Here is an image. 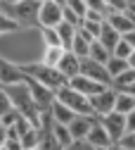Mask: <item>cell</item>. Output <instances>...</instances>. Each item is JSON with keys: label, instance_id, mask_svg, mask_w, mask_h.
<instances>
[{"label": "cell", "instance_id": "7bdbcfd3", "mask_svg": "<svg viewBox=\"0 0 135 150\" xmlns=\"http://www.w3.org/2000/svg\"><path fill=\"white\" fill-rule=\"evenodd\" d=\"M36 3H43V0H36Z\"/></svg>", "mask_w": 135, "mask_h": 150}, {"label": "cell", "instance_id": "2e32d148", "mask_svg": "<svg viewBox=\"0 0 135 150\" xmlns=\"http://www.w3.org/2000/svg\"><path fill=\"white\" fill-rule=\"evenodd\" d=\"M85 141H88L95 150H104L107 145H111V138L107 136V131L97 124V119H95V124H92V129H90V134L85 136Z\"/></svg>", "mask_w": 135, "mask_h": 150}, {"label": "cell", "instance_id": "30bf717a", "mask_svg": "<svg viewBox=\"0 0 135 150\" xmlns=\"http://www.w3.org/2000/svg\"><path fill=\"white\" fill-rule=\"evenodd\" d=\"M57 71H59L66 81H71L73 76H78V74H81V57H76L71 50H64L59 64H57Z\"/></svg>", "mask_w": 135, "mask_h": 150}, {"label": "cell", "instance_id": "9c48e42d", "mask_svg": "<svg viewBox=\"0 0 135 150\" xmlns=\"http://www.w3.org/2000/svg\"><path fill=\"white\" fill-rule=\"evenodd\" d=\"M26 86H29V93H31L33 103L38 105V110H50V105L55 103V93L50 88H45L43 83L33 81L31 76H26Z\"/></svg>", "mask_w": 135, "mask_h": 150}, {"label": "cell", "instance_id": "603a6c76", "mask_svg": "<svg viewBox=\"0 0 135 150\" xmlns=\"http://www.w3.org/2000/svg\"><path fill=\"white\" fill-rule=\"evenodd\" d=\"M50 131H52V136H55V141L59 143V148L64 150L69 143H71V134H69V129L66 126H62V124H55V122H50Z\"/></svg>", "mask_w": 135, "mask_h": 150}, {"label": "cell", "instance_id": "836d02e7", "mask_svg": "<svg viewBox=\"0 0 135 150\" xmlns=\"http://www.w3.org/2000/svg\"><path fill=\"white\" fill-rule=\"evenodd\" d=\"M135 131V110L126 115V134H133Z\"/></svg>", "mask_w": 135, "mask_h": 150}, {"label": "cell", "instance_id": "7a4b0ae2", "mask_svg": "<svg viewBox=\"0 0 135 150\" xmlns=\"http://www.w3.org/2000/svg\"><path fill=\"white\" fill-rule=\"evenodd\" d=\"M55 100L59 103V105H64L66 110H71L73 115L95 117V115H92V110H90V100H88L85 96H81L78 91H73L69 83H64V86H59V88L55 91Z\"/></svg>", "mask_w": 135, "mask_h": 150}, {"label": "cell", "instance_id": "f546056e", "mask_svg": "<svg viewBox=\"0 0 135 150\" xmlns=\"http://www.w3.org/2000/svg\"><path fill=\"white\" fill-rule=\"evenodd\" d=\"M85 7H88L90 12L102 14L104 19H107V7H104V0H85Z\"/></svg>", "mask_w": 135, "mask_h": 150}, {"label": "cell", "instance_id": "74e56055", "mask_svg": "<svg viewBox=\"0 0 135 150\" xmlns=\"http://www.w3.org/2000/svg\"><path fill=\"white\" fill-rule=\"evenodd\" d=\"M5 138H7V129L0 124V143H5Z\"/></svg>", "mask_w": 135, "mask_h": 150}, {"label": "cell", "instance_id": "e0dca14e", "mask_svg": "<svg viewBox=\"0 0 135 150\" xmlns=\"http://www.w3.org/2000/svg\"><path fill=\"white\" fill-rule=\"evenodd\" d=\"M73 117H76L73 112H71V110H66L64 105H59L57 100H55V103L50 105V119H52L55 124H62V126H69Z\"/></svg>", "mask_w": 135, "mask_h": 150}, {"label": "cell", "instance_id": "3957f363", "mask_svg": "<svg viewBox=\"0 0 135 150\" xmlns=\"http://www.w3.org/2000/svg\"><path fill=\"white\" fill-rule=\"evenodd\" d=\"M24 74H26V76H31L33 81L43 83L45 88H50L52 93L59 88V86H64V83H66V79H64L57 69L45 67V64H41V62H38V64H31V67H26V69H24Z\"/></svg>", "mask_w": 135, "mask_h": 150}, {"label": "cell", "instance_id": "8992f818", "mask_svg": "<svg viewBox=\"0 0 135 150\" xmlns=\"http://www.w3.org/2000/svg\"><path fill=\"white\" fill-rule=\"evenodd\" d=\"M62 22V7L52 3V0H43L38 7V17H36V26L38 29H55Z\"/></svg>", "mask_w": 135, "mask_h": 150}, {"label": "cell", "instance_id": "ba28073f", "mask_svg": "<svg viewBox=\"0 0 135 150\" xmlns=\"http://www.w3.org/2000/svg\"><path fill=\"white\" fill-rule=\"evenodd\" d=\"M81 76L92 79V81H97V83H102V86H111V76L107 74L104 64L95 62V60H90V57L81 60Z\"/></svg>", "mask_w": 135, "mask_h": 150}, {"label": "cell", "instance_id": "d590c367", "mask_svg": "<svg viewBox=\"0 0 135 150\" xmlns=\"http://www.w3.org/2000/svg\"><path fill=\"white\" fill-rule=\"evenodd\" d=\"M121 38H123V41L130 45V50H135V29H133V31H128L126 36H121Z\"/></svg>", "mask_w": 135, "mask_h": 150}, {"label": "cell", "instance_id": "4fadbf2b", "mask_svg": "<svg viewBox=\"0 0 135 150\" xmlns=\"http://www.w3.org/2000/svg\"><path fill=\"white\" fill-rule=\"evenodd\" d=\"M95 124V117H85V115H76L71 119V124L66 126L69 134H71V141H85V136L90 134V129Z\"/></svg>", "mask_w": 135, "mask_h": 150}, {"label": "cell", "instance_id": "60d3db41", "mask_svg": "<svg viewBox=\"0 0 135 150\" xmlns=\"http://www.w3.org/2000/svg\"><path fill=\"white\" fill-rule=\"evenodd\" d=\"M52 3H57L59 7H64V5H66V0H52Z\"/></svg>", "mask_w": 135, "mask_h": 150}, {"label": "cell", "instance_id": "52a82bcc", "mask_svg": "<svg viewBox=\"0 0 135 150\" xmlns=\"http://www.w3.org/2000/svg\"><path fill=\"white\" fill-rule=\"evenodd\" d=\"M114 103H116V91L111 86H107L102 93L90 98V110H92L95 117H104L109 112H114Z\"/></svg>", "mask_w": 135, "mask_h": 150}, {"label": "cell", "instance_id": "8fae6325", "mask_svg": "<svg viewBox=\"0 0 135 150\" xmlns=\"http://www.w3.org/2000/svg\"><path fill=\"white\" fill-rule=\"evenodd\" d=\"M26 81V74L22 67H14V64H7L0 60V86L7 88V86H14V83H24Z\"/></svg>", "mask_w": 135, "mask_h": 150}, {"label": "cell", "instance_id": "9a60e30c", "mask_svg": "<svg viewBox=\"0 0 135 150\" xmlns=\"http://www.w3.org/2000/svg\"><path fill=\"white\" fill-rule=\"evenodd\" d=\"M107 24L116 31L119 36H126L128 31H133L135 29V22L130 19V14L128 12H119V14H109L107 17Z\"/></svg>", "mask_w": 135, "mask_h": 150}, {"label": "cell", "instance_id": "f35d334b", "mask_svg": "<svg viewBox=\"0 0 135 150\" xmlns=\"http://www.w3.org/2000/svg\"><path fill=\"white\" fill-rule=\"evenodd\" d=\"M104 150H123V148H121V143H111V145H107Z\"/></svg>", "mask_w": 135, "mask_h": 150}, {"label": "cell", "instance_id": "d6a6232c", "mask_svg": "<svg viewBox=\"0 0 135 150\" xmlns=\"http://www.w3.org/2000/svg\"><path fill=\"white\" fill-rule=\"evenodd\" d=\"M119 143H121L123 150H135V131H133V134H126Z\"/></svg>", "mask_w": 135, "mask_h": 150}, {"label": "cell", "instance_id": "cb8c5ba5", "mask_svg": "<svg viewBox=\"0 0 135 150\" xmlns=\"http://www.w3.org/2000/svg\"><path fill=\"white\" fill-rule=\"evenodd\" d=\"M104 69H107L109 76H111V81H114L119 74H123L128 69V64H126V60H119V57H114V55H111V57L107 60V64H104Z\"/></svg>", "mask_w": 135, "mask_h": 150}, {"label": "cell", "instance_id": "5b68a950", "mask_svg": "<svg viewBox=\"0 0 135 150\" xmlns=\"http://www.w3.org/2000/svg\"><path fill=\"white\" fill-rule=\"evenodd\" d=\"M97 124L107 131V136L111 138V143H119L126 136V115H119V112H109L104 117H95Z\"/></svg>", "mask_w": 135, "mask_h": 150}, {"label": "cell", "instance_id": "d4e9b609", "mask_svg": "<svg viewBox=\"0 0 135 150\" xmlns=\"http://www.w3.org/2000/svg\"><path fill=\"white\" fill-rule=\"evenodd\" d=\"M88 57H90V60H95V62H100V64H107V60L111 57V52H109L104 45H100L97 41H95V43L90 45V52H88Z\"/></svg>", "mask_w": 135, "mask_h": 150}, {"label": "cell", "instance_id": "6da1fadb", "mask_svg": "<svg viewBox=\"0 0 135 150\" xmlns=\"http://www.w3.org/2000/svg\"><path fill=\"white\" fill-rule=\"evenodd\" d=\"M43 36L38 26H17L0 33V60L14 67H31L43 60Z\"/></svg>", "mask_w": 135, "mask_h": 150}, {"label": "cell", "instance_id": "7c38bea8", "mask_svg": "<svg viewBox=\"0 0 135 150\" xmlns=\"http://www.w3.org/2000/svg\"><path fill=\"white\" fill-rule=\"evenodd\" d=\"M73 91H78L81 93V96H85L88 100L92 98V96H97V93H102L107 86H102V83H97V81H92V79H85V76H81V74H78V76H73L71 81H66Z\"/></svg>", "mask_w": 135, "mask_h": 150}, {"label": "cell", "instance_id": "8d00e7d4", "mask_svg": "<svg viewBox=\"0 0 135 150\" xmlns=\"http://www.w3.org/2000/svg\"><path fill=\"white\" fill-rule=\"evenodd\" d=\"M126 64H128V69H133V71H135V50H133V52L128 55V60H126Z\"/></svg>", "mask_w": 135, "mask_h": 150}, {"label": "cell", "instance_id": "5bb4252c", "mask_svg": "<svg viewBox=\"0 0 135 150\" xmlns=\"http://www.w3.org/2000/svg\"><path fill=\"white\" fill-rule=\"evenodd\" d=\"M95 43V38L88 33V31H83L81 26L76 29V36H73V43H71V52L76 55V57H81V60H85L88 57V52H90V45Z\"/></svg>", "mask_w": 135, "mask_h": 150}, {"label": "cell", "instance_id": "83f0119b", "mask_svg": "<svg viewBox=\"0 0 135 150\" xmlns=\"http://www.w3.org/2000/svg\"><path fill=\"white\" fill-rule=\"evenodd\" d=\"M130 52H133V50H130V45H128L123 38L116 43V48L111 50V55H114V57H119V60H128V55H130Z\"/></svg>", "mask_w": 135, "mask_h": 150}, {"label": "cell", "instance_id": "ffe728a7", "mask_svg": "<svg viewBox=\"0 0 135 150\" xmlns=\"http://www.w3.org/2000/svg\"><path fill=\"white\" fill-rule=\"evenodd\" d=\"M55 31H57V36H59L62 48L69 50L71 43H73V36H76V26H71V24H66V22H59V24L55 26Z\"/></svg>", "mask_w": 135, "mask_h": 150}, {"label": "cell", "instance_id": "ab89813d", "mask_svg": "<svg viewBox=\"0 0 135 150\" xmlns=\"http://www.w3.org/2000/svg\"><path fill=\"white\" fill-rule=\"evenodd\" d=\"M7 12V5H5V0H0V14H5Z\"/></svg>", "mask_w": 135, "mask_h": 150}, {"label": "cell", "instance_id": "4dcf8cb0", "mask_svg": "<svg viewBox=\"0 0 135 150\" xmlns=\"http://www.w3.org/2000/svg\"><path fill=\"white\" fill-rule=\"evenodd\" d=\"M7 112H12V103H10V98H7L5 88L0 86V117H5Z\"/></svg>", "mask_w": 135, "mask_h": 150}, {"label": "cell", "instance_id": "d6986e66", "mask_svg": "<svg viewBox=\"0 0 135 150\" xmlns=\"http://www.w3.org/2000/svg\"><path fill=\"white\" fill-rule=\"evenodd\" d=\"M62 55H64V48H59V45H45L41 64H45V67H52V69H57V64H59V60H62Z\"/></svg>", "mask_w": 135, "mask_h": 150}, {"label": "cell", "instance_id": "7402d4cb", "mask_svg": "<svg viewBox=\"0 0 135 150\" xmlns=\"http://www.w3.org/2000/svg\"><path fill=\"white\" fill-rule=\"evenodd\" d=\"M19 141H22V148H24V150H38V143H41V129H38V126H31Z\"/></svg>", "mask_w": 135, "mask_h": 150}, {"label": "cell", "instance_id": "ac0fdd59", "mask_svg": "<svg viewBox=\"0 0 135 150\" xmlns=\"http://www.w3.org/2000/svg\"><path fill=\"white\" fill-rule=\"evenodd\" d=\"M95 41H97L100 45H104V48H107V50L111 52L114 48H116V43L121 41V36H119L116 31H114V29H111V26H109V24L104 22V24H102V29H100V36H97Z\"/></svg>", "mask_w": 135, "mask_h": 150}, {"label": "cell", "instance_id": "277c9868", "mask_svg": "<svg viewBox=\"0 0 135 150\" xmlns=\"http://www.w3.org/2000/svg\"><path fill=\"white\" fill-rule=\"evenodd\" d=\"M38 7H41V3H36V0H22V3H17V5H7L5 14L17 26H36Z\"/></svg>", "mask_w": 135, "mask_h": 150}, {"label": "cell", "instance_id": "1f68e13d", "mask_svg": "<svg viewBox=\"0 0 135 150\" xmlns=\"http://www.w3.org/2000/svg\"><path fill=\"white\" fill-rule=\"evenodd\" d=\"M64 150H95V148H92L88 141H71Z\"/></svg>", "mask_w": 135, "mask_h": 150}, {"label": "cell", "instance_id": "44dd1931", "mask_svg": "<svg viewBox=\"0 0 135 150\" xmlns=\"http://www.w3.org/2000/svg\"><path fill=\"white\" fill-rule=\"evenodd\" d=\"M135 110V98L128 96V93H119L116 91V103H114V112L119 115H128V112Z\"/></svg>", "mask_w": 135, "mask_h": 150}, {"label": "cell", "instance_id": "e575fe53", "mask_svg": "<svg viewBox=\"0 0 135 150\" xmlns=\"http://www.w3.org/2000/svg\"><path fill=\"white\" fill-rule=\"evenodd\" d=\"M3 148H5V150H24V148H22V141H5Z\"/></svg>", "mask_w": 135, "mask_h": 150}, {"label": "cell", "instance_id": "b9f144b4", "mask_svg": "<svg viewBox=\"0 0 135 150\" xmlns=\"http://www.w3.org/2000/svg\"><path fill=\"white\" fill-rule=\"evenodd\" d=\"M17 3H22V0H5V5H17Z\"/></svg>", "mask_w": 135, "mask_h": 150}, {"label": "cell", "instance_id": "484cf974", "mask_svg": "<svg viewBox=\"0 0 135 150\" xmlns=\"http://www.w3.org/2000/svg\"><path fill=\"white\" fill-rule=\"evenodd\" d=\"M62 10H69L71 14H76V17H78V19H83V17H85V12H88L85 0H66V5H64Z\"/></svg>", "mask_w": 135, "mask_h": 150}, {"label": "cell", "instance_id": "f1b7e54d", "mask_svg": "<svg viewBox=\"0 0 135 150\" xmlns=\"http://www.w3.org/2000/svg\"><path fill=\"white\" fill-rule=\"evenodd\" d=\"M102 24H104V22H90V19H83L81 29H83V31H88L92 38H97V36H100V29H102Z\"/></svg>", "mask_w": 135, "mask_h": 150}, {"label": "cell", "instance_id": "4316f807", "mask_svg": "<svg viewBox=\"0 0 135 150\" xmlns=\"http://www.w3.org/2000/svg\"><path fill=\"white\" fill-rule=\"evenodd\" d=\"M41 36H43V43H45V45H59V48H62L59 36H57L55 29H41Z\"/></svg>", "mask_w": 135, "mask_h": 150}]
</instances>
